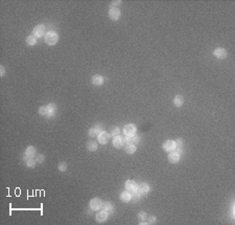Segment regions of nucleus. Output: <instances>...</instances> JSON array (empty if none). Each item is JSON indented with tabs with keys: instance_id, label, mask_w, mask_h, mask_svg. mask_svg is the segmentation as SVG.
<instances>
[{
	"instance_id": "nucleus-11",
	"label": "nucleus",
	"mask_w": 235,
	"mask_h": 225,
	"mask_svg": "<svg viewBox=\"0 0 235 225\" xmlns=\"http://www.w3.org/2000/svg\"><path fill=\"white\" fill-rule=\"evenodd\" d=\"M125 144V138L120 135H117V136H114L113 138V146L115 147L116 149H121Z\"/></svg>"
},
{
	"instance_id": "nucleus-18",
	"label": "nucleus",
	"mask_w": 235,
	"mask_h": 225,
	"mask_svg": "<svg viewBox=\"0 0 235 225\" xmlns=\"http://www.w3.org/2000/svg\"><path fill=\"white\" fill-rule=\"evenodd\" d=\"M120 200L122 201V202H130L132 200V193L126 190L123 191V192L120 194Z\"/></svg>"
},
{
	"instance_id": "nucleus-17",
	"label": "nucleus",
	"mask_w": 235,
	"mask_h": 225,
	"mask_svg": "<svg viewBox=\"0 0 235 225\" xmlns=\"http://www.w3.org/2000/svg\"><path fill=\"white\" fill-rule=\"evenodd\" d=\"M140 141V137L137 136L136 134L135 135H126V137L125 138V144H137Z\"/></svg>"
},
{
	"instance_id": "nucleus-28",
	"label": "nucleus",
	"mask_w": 235,
	"mask_h": 225,
	"mask_svg": "<svg viewBox=\"0 0 235 225\" xmlns=\"http://www.w3.org/2000/svg\"><path fill=\"white\" fill-rule=\"evenodd\" d=\"M58 169H59V171L60 172H62V173H65L66 171H67V169H68V165H67V164L66 162H60L59 164V165H58Z\"/></svg>"
},
{
	"instance_id": "nucleus-5",
	"label": "nucleus",
	"mask_w": 235,
	"mask_h": 225,
	"mask_svg": "<svg viewBox=\"0 0 235 225\" xmlns=\"http://www.w3.org/2000/svg\"><path fill=\"white\" fill-rule=\"evenodd\" d=\"M149 191H151V188H149V185L146 182H141L138 184L137 192L140 194L141 196H146L149 193Z\"/></svg>"
},
{
	"instance_id": "nucleus-13",
	"label": "nucleus",
	"mask_w": 235,
	"mask_h": 225,
	"mask_svg": "<svg viewBox=\"0 0 235 225\" xmlns=\"http://www.w3.org/2000/svg\"><path fill=\"white\" fill-rule=\"evenodd\" d=\"M125 188L129 192L135 193L137 192V190H138V184H137L134 180H128V181L125 182Z\"/></svg>"
},
{
	"instance_id": "nucleus-32",
	"label": "nucleus",
	"mask_w": 235,
	"mask_h": 225,
	"mask_svg": "<svg viewBox=\"0 0 235 225\" xmlns=\"http://www.w3.org/2000/svg\"><path fill=\"white\" fill-rule=\"evenodd\" d=\"M156 220H157V218L155 216H151V217H148V218H146V224H154L155 222H156Z\"/></svg>"
},
{
	"instance_id": "nucleus-1",
	"label": "nucleus",
	"mask_w": 235,
	"mask_h": 225,
	"mask_svg": "<svg viewBox=\"0 0 235 225\" xmlns=\"http://www.w3.org/2000/svg\"><path fill=\"white\" fill-rule=\"evenodd\" d=\"M44 40H45V42L47 43L48 45L50 46L56 45L59 41V35L56 32H53V30H50V32L46 33V35L44 36Z\"/></svg>"
},
{
	"instance_id": "nucleus-2",
	"label": "nucleus",
	"mask_w": 235,
	"mask_h": 225,
	"mask_svg": "<svg viewBox=\"0 0 235 225\" xmlns=\"http://www.w3.org/2000/svg\"><path fill=\"white\" fill-rule=\"evenodd\" d=\"M33 35L35 36L36 38H41L43 36L46 35V25L44 24H39L37 25L33 30Z\"/></svg>"
},
{
	"instance_id": "nucleus-21",
	"label": "nucleus",
	"mask_w": 235,
	"mask_h": 225,
	"mask_svg": "<svg viewBox=\"0 0 235 225\" xmlns=\"http://www.w3.org/2000/svg\"><path fill=\"white\" fill-rule=\"evenodd\" d=\"M47 108H48V114L46 117L47 118H51L56 115V104H49L47 105Z\"/></svg>"
},
{
	"instance_id": "nucleus-8",
	"label": "nucleus",
	"mask_w": 235,
	"mask_h": 225,
	"mask_svg": "<svg viewBox=\"0 0 235 225\" xmlns=\"http://www.w3.org/2000/svg\"><path fill=\"white\" fill-rule=\"evenodd\" d=\"M137 131V127L133 124H129L123 127V132L125 135H135Z\"/></svg>"
},
{
	"instance_id": "nucleus-25",
	"label": "nucleus",
	"mask_w": 235,
	"mask_h": 225,
	"mask_svg": "<svg viewBox=\"0 0 235 225\" xmlns=\"http://www.w3.org/2000/svg\"><path fill=\"white\" fill-rule=\"evenodd\" d=\"M26 44L29 46H33L37 44V38L35 37L33 35H30L28 36V37L26 38Z\"/></svg>"
},
{
	"instance_id": "nucleus-7",
	"label": "nucleus",
	"mask_w": 235,
	"mask_h": 225,
	"mask_svg": "<svg viewBox=\"0 0 235 225\" xmlns=\"http://www.w3.org/2000/svg\"><path fill=\"white\" fill-rule=\"evenodd\" d=\"M102 201L100 200L99 198H93L91 199V201H90L89 205H90V208L93 209V211H98V209L102 208Z\"/></svg>"
},
{
	"instance_id": "nucleus-19",
	"label": "nucleus",
	"mask_w": 235,
	"mask_h": 225,
	"mask_svg": "<svg viewBox=\"0 0 235 225\" xmlns=\"http://www.w3.org/2000/svg\"><path fill=\"white\" fill-rule=\"evenodd\" d=\"M183 149H184V141L182 138H177L175 140V152H178L180 155L183 153Z\"/></svg>"
},
{
	"instance_id": "nucleus-4",
	"label": "nucleus",
	"mask_w": 235,
	"mask_h": 225,
	"mask_svg": "<svg viewBox=\"0 0 235 225\" xmlns=\"http://www.w3.org/2000/svg\"><path fill=\"white\" fill-rule=\"evenodd\" d=\"M162 148H163V150L165 152H167V153H170V152H174L175 151V140H166L164 141L163 144H162Z\"/></svg>"
},
{
	"instance_id": "nucleus-16",
	"label": "nucleus",
	"mask_w": 235,
	"mask_h": 225,
	"mask_svg": "<svg viewBox=\"0 0 235 225\" xmlns=\"http://www.w3.org/2000/svg\"><path fill=\"white\" fill-rule=\"evenodd\" d=\"M180 156L181 155L178 153V152H175V151H174V152H170L169 153V155H168V160H169V162L170 164H178V162L180 161Z\"/></svg>"
},
{
	"instance_id": "nucleus-9",
	"label": "nucleus",
	"mask_w": 235,
	"mask_h": 225,
	"mask_svg": "<svg viewBox=\"0 0 235 225\" xmlns=\"http://www.w3.org/2000/svg\"><path fill=\"white\" fill-rule=\"evenodd\" d=\"M213 55L218 59H225V58H227V56H228V51L225 49V48L218 47V48H216V49H214Z\"/></svg>"
},
{
	"instance_id": "nucleus-3",
	"label": "nucleus",
	"mask_w": 235,
	"mask_h": 225,
	"mask_svg": "<svg viewBox=\"0 0 235 225\" xmlns=\"http://www.w3.org/2000/svg\"><path fill=\"white\" fill-rule=\"evenodd\" d=\"M102 129H104V126L100 125V124H96L94 127H92L91 129H89L88 134H89L90 137H97L98 134L102 131Z\"/></svg>"
},
{
	"instance_id": "nucleus-33",
	"label": "nucleus",
	"mask_w": 235,
	"mask_h": 225,
	"mask_svg": "<svg viewBox=\"0 0 235 225\" xmlns=\"http://www.w3.org/2000/svg\"><path fill=\"white\" fill-rule=\"evenodd\" d=\"M4 74H6V69L1 65L0 66V77H4Z\"/></svg>"
},
{
	"instance_id": "nucleus-27",
	"label": "nucleus",
	"mask_w": 235,
	"mask_h": 225,
	"mask_svg": "<svg viewBox=\"0 0 235 225\" xmlns=\"http://www.w3.org/2000/svg\"><path fill=\"white\" fill-rule=\"evenodd\" d=\"M39 114L42 115V116H47L48 114V108L47 106H42V107L39 108Z\"/></svg>"
},
{
	"instance_id": "nucleus-26",
	"label": "nucleus",
	"mask_w": 235,
	"mask_h": 225,
	"mask_svg": "<svg viewBox=\"0 0 235 225\" xmlns=\"http://www.w3.org/2000/svg\"><path fill=\"white\" fill-rule=\"evenodd\" d=\"M24 161H25V165H26L27 168H30V169L35 168L36 164H37V162H36V160L33 158H26L24 159Z\"/></svg>"
},
{
	"instance_id": "nucleus-10",
	"label": "nucleus",
	"mask_w": 235,
	"mask_h": 225,
	"mask_svg": "<svg viewBox=\"0 0 235 225\" xmlns=\"http://www.w3.org/2000/svg\"><path fill=\"white\" fill-rule=\"evenodd\" d=\"M120 16H121V13L117 7H111L110 11H109V17L113 20V21L118 20L120 18Z\"/></svg>"
},
{
	"instance_id": "nucleus-20",
	"label": "nucleus",
	"mask_w": 235,
	"mask_h": 225,
	"mask_svg": "<svg viewBox=\"0 0 235 225\" xmlns=\"http://www.w3.org/2000/svg\"><path fill=\"white\" fill-rule=\"evenodd\" d=\"M102 208L104 209V211H108V214H112L113 211H114V207H113V204L109 202V201H105V202H102Z\"/></svg>"
},
{
	"instance_id": "nucleus-22",
	"label": "nucleus",
	"mask_w": 235,
	"mask_h": 225,
	"mask_svg": "<svg viewBox=\"0 0 235 225\" xmlns=\"http://www.w3.org/2000/svg\"><path fill=\"white\" fill-rule=\"evenodd\" d=\"M183 104H184V99H183L182 95H180V94L175 95V99H174V105L175 107L180 108V107H182Z\"/></svg>"
},
{
	"instance_id": "nucleus-29",
	"label": "nucleus",
	"mask_w": 235,
	"mask_h": 225,
	"mask_svg": "<svg viewBox=\"0 0 235 225\" xmlns=\"http://www.w3.org/2000/svg\"><path fill=\"white\" fill-rule=\"evenodd\" d=\"M35 160L37 164H43L44 160H45V156H44L43 154H38V155H36Z\"/></svg>"
},
{
	"instance_id": "nucleus-15",
	"label": "nucleus",
	"mask_w": 235,
	"mask_h": 225,
	"mask_svg": "<svg viewBox=\"0 0 235 225\" xmlns=\"http://www.w3.org/2000/svg\"><path fill=\"white\" fill-rule=\"evenodd\" d=\"M91 82L93 85H95V86H102L105 82V79H104V77L99 76V74H95V76H93L91 77Z\"/></svg>"
},
{
	"instance_id": "nucleus-6",
	"label": "nucleus",
	"mask_w": 235,
	"mask_h": 225,
	"mask_svg": "<svg viewBox=\"0 0 235 225\" xmlns=\"http://www.w3.org/2000/svg\"><path fill=\"white\" fill-rule=\"evenodd\" d=\"M97 140L102 144H107L110 140V134L106 131H102L97 136Z\"/></svg>"
},
{
	"instance_id": "nucleus-12",
	"label": "nucleus",
	"mask_w": 235,
	"mask_h": 225,
	"mask_svg": "<svg viewBox=\"0 0 235 225\" xmlns=\"http://www.w3.org/2000/svg\"><path fill=\"white\" fill-rule=\"evenodd\" d=\"M36 154H37V150H36L35 147H33V146L27 147L26 150H25L24 159H26V158H35Z\"/></svg>"
},
{
	"instance_id": "nucleus-34",
	"label": "nucleus",
	"mask_w": 235,
	"mask_h": 225,
	"mask_svg": "<svg viewBox=\"0 0 235 225\" xmlns=\"http://www.w3.org/2000/svg\"><path fill=\"white\" fill-rule=\"evenodd\" d=\"M121 3H122V2H121L120 0H119V1H113L111 6H112V7H115V6H120Z\"/></svg>"
},
{
	"instance_id": "nucleus-23",
	"label": "nucleus",
	"mask_w": 235,
	"mask_h": 225,
	"mask_svg": "<svg viewBox=\"0 0 235 225\" xmlns=\"http://www.w3.org/2000/svg\"><path fill=\"white\" fill-rule=\"evenodd\" d=\"M136 150H137V147H136V144H126L125 147V153H128V154L135 153Z\"/></svg>"
},
{
	"instance_id": "nucleus-24",
	"label": "nucleus",
	"mask_w": 235,
	"mask_h": 225,
	"mask_svg": "<svg viewBox=\"0 0 235 225\" xmlns=\"http://www.w3.org/2000/svg\"><path fill=\"white\" fill-rule=\"evenodd\" d=\"M86 147H87V149L89 150V151H91V152L96 151L97 148H98V146H97V143H96V141H94V140H89L87 143Z\"/></svg>"
},
{
	"instance_id": "nucleus-31",
	"label": "nucleus",
	"mask_w": 235,
	"mask_h": 225,
	"mask_svg": "<svg viewBox=\"0 0 235 225\" xmlns=\"http://www.w3.org/2000/svg\"><path fill=\"white\" fill-rule=\"evenodd\" d=\"M146 213H144V211H140V213L138 214V219H139V221H141V222H144L146 220Z\"/></svg>"
},
{
	"instance_id": "nucleus-30",
	"label": "nucleus",
	"mask_w": 235,
	"mask_h": 225,
	"mask_svg": "<svg viewBox=\"0 0 235 225\" xmlns=\"http://www.w3.org/2000/svg\"><path fill=\"white\" fill-rule=\"evenodd\" d=\"M120 133V129L118 128V127H113L112 130H111V135L112 136H117L119 135Z\"/></svg>"
},
{
	"instance_id": "nucleus-14",
	"label": "nucleus",
	"mask_w": 235,
	"mask_h": 225,
	"mask_svg": "<svg viewBox=\"0 0 235 225\" xmlns=\"http://www.w3.org/2000/svg\"><path fill=\"white\" fill-rule=\"evenodd\" d=\"M108 217H109V214H108V211H106L102 209V211H98V213L96 214V221L99 222V223H102V222L107 221Z\"/></svg>"
}]
</instances>
